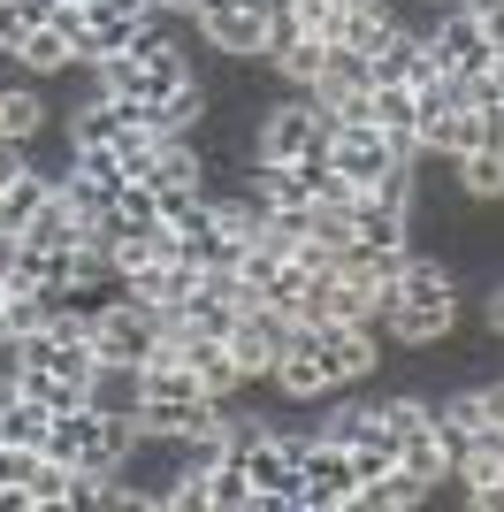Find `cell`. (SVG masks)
<instances>
[{"label": "cell", "mask_w": 504, "mask_h": 512, "mask_svg": "<svg viewBox=\"0 0 504 512\" xmlns=\"http://www.w3.org/2000/svg\"><path fill=\"white\" fill-rule=\"evenodd\" d=\"M161 337H168V314L123 299V291L92 306V352H100V367H146L161 352Z\"/></svg>", "instance_id": "1"}, {"label": "cell", "mask_w": 504, "mask_h": 512, "mask_svg": "<svg viewBox=\"0 0 504 512\" xmlns=\"http://www.w3.org/2000/svg\"><path fill=\"white\" fill-rule=\"evenodd\" d=\"M359 490V467H352V444L336 436H306V459H298V512H352Z\"/></svg>", "instance_id": "2"}, {"label": "cell", "mask_w": 504, "mask_h": 512, "mask_svg": "<svg viewBox=\"0 0 504 512\" xmlns=\"http://www.w3.org/2000/svg\"><path fill=\"white\" fill-rule=\"evenodd\" d=\"M268 23L275 0H230V8H199V39L222 62H268Z\"/></svg>", "instance_id": "3"}, {"label": "cell", "mask_w": 504, "mask_h": 512, "mask_svg": "<svg viewBox=\"0 0 504 512\" xmlns=\"http://www.w3.org/2000/svg\"><path fill=\"white\" fill-rule=\"evenodd\" d=\"M268 390L283 398V406H321V398H336V367H329V352L314 344V329H291V344L275 352V375H268Z\"/></svg>", "instance_id": "4"}, {"label": "cell", "mask_w": 504, "mask_h": 512, "mask_svg": "<svg viewBox=\"0 0 504 512\" xmlns=\"http://www.w3.org/2000/svg\"><path fill=\"white\" fill-rule=\"evenodd\" d=\"M314 329V344L329 352V367H336V383L352 390V383H367L375 367H390L382 360V329L375 321H336V314H321V321H306Z\"/></svg>", "instance_id": "5"}, {"label": "cell", "mask_w": 504, "mask_h": 512, "mask_svg": "<svg viewBox=\"0 0 504 512\" xmlns=\"http://www.w3.org/2000/svg\"><path fill=\"white\" fill-rule=\"evenodd\" d=\"M398 161H413V153H405L398 138H382V130H329V169L344 176L352 192H375Z\"/></svg>", "instance_id": "6"}, {"label": "cell", "mask_w": 504, "mask_h": 512, "mask_svg": "<svg viewBox=\"0 0 504 512\" xmlns=\"http://www.w3.org/2000/svg\"><path fill=\"white\" fill-rule=\"evenodd\" d=\"M428 54H436V69H451V77H482L489 62H497V46H489V23L466 16L459 0L443 8V23L428 31Z\"/></svg>", "instance_id": "7"}, {"label": "cell", "mask_w": 504, "mask_h": 512, "mask_svg": "<svg viewBox=\"0 0 504 512\" xmlns=\"http://www.w3.org/2000/svg\"><path fill=\"white\" fill-rule=\"evenodd\" d=\"M115 291L138 299V306H153V314H176V306L199 291V268H191V260H146V268H130Z\"/></svg>", "instance_id": "8"}, {"label": "cell", "mask_w": 504, "mask_h": 512, "mask_svg": "<svg viewBox=\"0 0 504 512\" xmlns=\"http://www.w3.org/2000/svg\"><path fill=\"white\" fill-rule=\"evenodd\" d=\"M184 360H191V375L207 383V398H245V367H237V352H230V337H184Z\"/></svg>", "instance_id": "9"}, {"label": "cell", "mask_w": 504, "mask_h": 512, "mask_svg": "<svg viewBox=\"0 0 504 512\" xmlns=\"http://www.w3.org/2000/svg\"><path fill=\"white\" fill-rule=\"evenodd\" d=\"M482 146V107H443V115H420V153L428 161H459V153Z\"/></svg>", "instance_id": "10"}, {"label": "cell", "mask_w": 504, "mask_h": 512, "mask_svg": "<svg viewBox=\"0 0 504 512\" xmlns=\"http://www.w3.org/2000/svg\"><path fill=\"white\" fill-rule=\"evenodd\" d=\"M443 169H451V192L466 207H504V153L497 146H474L459 161H443Z\"/></svg>", "instance_id": "11"}, {"label": "cell", "mask_w": 504, "mask_h": 512, "mask_svg": "<svg viewBox=\"0 0 504 512\" xmlns=\"http://www.w3.org/2000/svg\"><path fill=\"white\" fill-rule=\"evenodd\" d=\"M77 54L84 62H115V54H138V16H115V8H84V31H77Z\"/></svg>", "instance_id": "12"}, {"label": "cell", "mask_w": 504, "mask_h": 512, "mask_svg": "<svg viewBox=\"0 0 504 512\" xmlns=\"http://www.w3.org/2000/svg\"><path fill=\"white\" fill-rule=\"evenodd\" d=\"M16 62H23V77H69V69H84V54H77V39H69L62 23H31V39L16 46Z\"/></svg>", "instance_id": "13"}, {"label": "cell", "mask_w": 504, "mask_h": 512, "mask_svg": "<svg viewBox=\"0 0 504 512\" xmlns=\"http://www.w3.org/2000/svg\"><path fill=\"white\" fill-rule=\"evenodd\" d=\"M398 467L413 474V482H428V490H443V482L459 474V451L443 444L436 428H413V436H398Z\"/></svg>", "instance_id": "14"}, {"label": "cell", "mask_w": 504, "mask_h": 512, "mask_svg": "<svg viewBox=\"0 0 504 512\" xmlns=\"http://www.w3.org/2000/svg\"><path fill=\"white\" fill-rule=\"evenodd\" d=\"M428 482H413L405 467H390V474H375V482H359L352 490V512H413V505H428Z\"/></svg>", "instance_id": "15"}, {"label": "cell", "mask_w": 504, "mask_h": 512, "mask_svg": "<svg viewBox=\"0 0 504 512\" xmlns=\"http://www.w3.org/2000/svg\"><path fill=\"white\" fill-rule=\"evenodd\" d=\"M367 92H375V130L398 138L405 153H420V100H413V85H367Z\"/></svg>", "instance_id": "16"}, {"label": "cell", "mask_w": 504, "mask_h": 512, "mask_svg": "<svg viewBox=\"0 0 504 512\" xmlns=\"http://www.w3.org/2000/svg\"><path fill=\"white\" fill-rule=\"evenodd\" d=\"M207 482V512H260V490H252V474H245V459H222L214 474H199Z\"/></svg>", "instance_id": "17"}, {"label": "cell", "mask_w": 504, "mask_h": 512, "mask_svg": "<svg viewBox=\"0 0 504 512\" xmlns=\"http://www.w3.org/2000/svg\"><path fill=\"white\" fill-rule=\"evenodd\" d=\"M138 367H100L92 375V406H107V413H138Z\"/></svg>", "instance_id": "18"}, {"label": "cell", "mask_w": 504, "mask_h": 512, "mask_svg": "<svg viewBox=\"0 0 504 512\" xmlns=\"http://www.w3.org/2000/svg\"><path fill=\"white\" fill-rule=\"evenodd\" d=\"M268 245H283V253H298L306 237H314V207H268Z\"/></svg>", "instance_id": "19"}, {"label": "cell", "mask_w": 504, "mask_h": 512, "mask_svg": "<svg viewBox=\"0 0 504 512\" xmlns=\"http://www.w3.org/2000/svg\"><path fill=\"white\" fill-rule=\"evenodd\" d=\"M443 8H451V0H382V16L398 23V31H413V39H428V31H436Z\"/></svg>", "instance_id": "20"}, {"label": "cell", "mask_w": 504, "mask_h": 512, "mask_svg": "<svg viewBox=\"0 0 504 512\" xmlns=\"http://www.w3.org/2000/svg\"><path fill=\"white\" fill-rule=\"evenodd\" d=\"M336 8H344V0H275V16H283V23H298V31H314V39H329Z\"/></svg>", "instance_id": "21"}, {"label": "cell", "mask_w": 504, "mask_h": 512, "mask_svg": "<svg viewBox=\"0 0 504 512\" xmlns=\"http://www.w3.org/2000/svg\"><path fill=\"white\" fill-rule=\"evenodd\" d=\"M352 467H359V482H375V474H390V467H398V436H390V428H375L367 444H352Z\"/></svg>", "instance_id": "22"}, {"label": "cell", "mask_w": 504, "mask_h": 512, "mask_svg": "<svg viewBox=\"0 0 504 512\" xmlns=\"http://www.w3.org/2000/svg\"><path fill=\"white\" fill-rule=\"evenodd\" d=\"M31 0H0V62H16V46L31 39Z\"/></svg>", "instance_id": "23"}, {"label": "cell", "mask_w": 504, "mask_h": 512, "mask_svg": "<svg viewBox=\"0 0 504 512\" xmlns=\"http://www.w3.org/2000/svg\"><path fill=\"white\" fill-rule=\"evenodd\" d=\"M482 321H489V337H504V276L482 291Z\"/></svg>", "instance_id": "24"}, {"label": "cell", "mask_w": 504, "mask_h": 512, "mask_svg": "<svg viewBox=\"0 0 504 512\" xmlns=\"http://www.w3.org/2000/svg\"><path fill=\"white\" fill-rule=\"evenodd\" d=\"M153 8H168V16H199V0H153Z\"/></svg>", "instance_id": "25"}, {"label": "cell", "mask_w": 504, "mask_h": 512, "mask_svg": "<svg viewBox=\"0 0 504 512\" xmlns=\"http://www.w3.org/2000/svg\"><path fill=\"white\" fill-rule=\"evenodd\" d=\"M497 62H504V39H497Z\"/></svg>", "instance_id": "26"}]
</instances>
